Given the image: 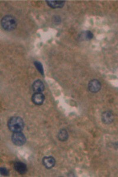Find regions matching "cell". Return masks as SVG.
I'll list each match as a JSON object with an SVG mask.
<instances>
[{"label": "cell", "mask_w": 118, "mask_h": 177, "mask_svg": "<svg viewBox=\"0 0 118 177\" xmlns=\"http://www.w3.org/2000/svg\"><path fill=\"white\" fill-rule=\"evenodd\" d=\"M93 37V34L90 31H83L79 36V38L82 40H90Z\"/></svg>", "instance_id": "8fae6325"}, {"label": "cell", "mask_w": 118, "mask_h": 177, "mask_svg": "<svg viewBox=\"0 0 118 177\" xmlns=\"http://www.w3.org/2000/svg\"><path fill=\"white\" fill-rule=\"evenodd\" d=\"M14 167L15 171L20 174H25L27 171V167L26 165L20 161L15 162L14 164Z\"/></svg>", "instance_id": "5b68a950"}, {"label": "cell", "mask_w": 118, "mask_h": 177, "mask_svg": "<svg viewBox=\"0 0 118 177\" xmlns=\"http://www.w3.org/2000/svg\"><path fill=\"white\" fill-rule=\"evenodd\" d=\"M57 137L60 141H66L69 138V134L66 129H62L58 133Z\"/></svg>", "instance_id": "7c38bea8"}, {"label": "cell", "mask_w": 118, "mask_h": 177, "mask_svg": "<svg viewBox=\"0 0 118 177\" xmlns=\"http://www.w3.org/2000/svg\"><path fill=\"white\" fill-rule=\"evenodd\" d=\"M8 127L13 132H21L24 128V123L20 117L14 116L10 118L8 121Z\"/></svg>", "instance_id": "6da1fadb"}, {"label": "cell", "mask_w": 118, "mask_h": 177, "mask_svg": "<svg viewBox=\"0 0 118 177\" xmlns=\"http://www.w3.org/2000/svg\"><path fill=\"white\" fill-rule=\"evenodd\" d=\"M45 100L44 95L41 93H35L32 96V101L37 105H41Z\"/></svg>", "instance_id": "ba28073f"}, {"label": "cell", "mask_w": 118, "mask_h": 177, "mask_svg": "<svg viewBox=\"0 0 118 177\" xmlns=\"http://www.w3.org/2000/svg\"><path fill=\"white\" fill-rule=\"evenodd\" d=\"M0 174L4 176H7L9 175V171L7 168H5L4 167H1L0 168Z\"/></svg>", "instance_id": "5bb4252c"}, {"label": "cell", "mask_w": 118, "mask_h": 177, "mask_svg": "<svg viewBox=\"0 0 118 177\" xmlns=\"http://www.w3.org/2000/svg\"><path fill=\"white\" fill-rule=\"evenodd\" d=\"M114 119V115L109 111L105 112L102 115V120L103 122L105 124L109 125L113 122Z\"/></svg>", "instance_id": "52a82bcc"}, {"label": "cell", "mask_w": 118, "mask_h": 177, "mask_svg": "<svg viewBox=\"0 0 118 177\" xmlns=\"http://www.w3.org/2000/svg\"><path fill=\"white\" fill-rule=\"evenodd\" d=\"M55 164L56 161L53 157H45L43 159V164L47 169L52 168Z\"/></svg>", "instance_id": "8992f818"}, {"label": "cell", "mask_w": 118, "mask_h": 177, "mask_svg": "<svg viewBox=\"0 0 118 177\" xmlns=\"http://www.w3.org/2000/svg\"><path fill=\"white\" fill-rule=\"evenodd\" d=\"M34 65H35L36 67L37 68V69L39 70L40 73L41 74V75H44V70H43V67L42 64L38 61H36L34 62Z\"/></svg>", "instance_id": "4fadbf2b"}, {"label": "cell", "mask_w": 118, "mask_h": 177, "mask_svg": "<svg viewBox=\"0 0 118 177\" xmlns=\"http://www.w3.org/2000/svg\"><path fill=\"white\" fill-rule=\"evenodd\" d=\"M13 143L17 146H22L26 142V138L25 135L21 132H14L11 138Z\"/></svg>", "instance_id": "3957f363"}, {"label": "cell", "mask_w": 118, "mask_h": 177, "mask_svg": "<svg viewBox=\"0 0 118 177\" xmlns=\"http://www.w3.org/2000/svg\"><path fill=\"white\" fill-rule=\"evenodd\" d=\"M88 88L89 91L92 93H97L101 88V83L99 80L96 79H93L89 82Z\"/></svg>", "instance_id": "277c9868"}, {"label": "cell", "mask_w": 118, "mask_h": 177, "mask_svg": "<svg viewBox=\"0 0 118 177\" xmlns=\"http://www.w3.org/2000/svg\"><path fill=\"white\" fill-rule=\"evenodd\" d=\"M46 2L52 8H61L65 4L64 1H46Z\"/></svg>", "instance_id": "9c48e42d"}, {"label": "cell", "mask_w": 118, "mask_h": 177, "mask_svg": "<svg viewBox=\"0 0 118 177\" xmlns=\"http://www.w3.org/2000/svg\"><path fill=\"white\" fill-rule=\"evenodd\" d=\"M1 25L4 30L10 31L15 29L17 26V21L15 18L13 16L5 15L2 18Z\"/></svg>", "instance_id": "7a4b0ae2"}, {"label": "cell", "mask_w": 118, "mask_h": 177, "mask_svg": "<svg viewBox=\"0 0 118 177\" xmlns=\"http://www.w3.org/2000/svg\"><path fill=\"white\" fill-rule=\"evenodd\" d=\"M33 90L35 93H41L44 90V85L42 81L40 80H36L33 84Z\"/></svg>", "instance_id": "30bf717a"}]
</instances>
